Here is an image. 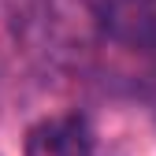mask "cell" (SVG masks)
Segmentation results:
<instances>
[{"label": "cell", "instance_id": "1", "mask_svg": "<svg viewBox=\"0 0 156 156\" xmlns=\"http://www.w3.org/2000/svg\"><path fill=\"white\" fill-rule=\"evenodd\" d=\"M104 37L126 48L156 45V0H89Z\"/></svg>", "mask_w": 156, "mask_h": 156}, {"label": "cell", "instance_id": "2", "mask_svg": "<svg viewBox=\"0 0 156 156\" xmlns=\"http://www.w3.org/2000/svg\"><path fill=\"white\" fill-rule=\"evenodd\" d=\"M93 134L82 115H48L23 138V156H89Z\"/></svg>", "mask_w": 156, "mask_h": 156}]
</instances>
